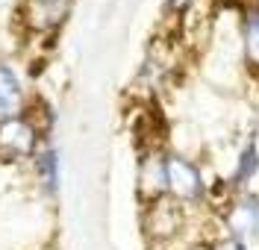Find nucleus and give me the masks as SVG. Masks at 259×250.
<instances>
[{"label": "nucleus", "mask_w": 259, "mask_h": 250, "mask_svg": "<svg viewBox=\"0 0 259 250\" xmlns=\"http://www.w3.org/2000/svg\"><path fill=\"white\" fill-rule=\"evenodd\" d=\"M139 188L147 197V203L165 194V150H147L145 156H142Z\"/></svg>", "instance_id": "obj_8"}, {"label": "nucleus", "mask_w": 259, "mask_h": 250, "mask_svg": "<svg viewBox=\"0 0 259 250\" xmlns=\"http://www.w3.org/2000/svg\"><path fill=\"white\" fill-rule=\"evenodd\" d=\"M242 53L244 65L259 74V6H244L242 9Z\"/></svg>", "instance_id": "obj_9"}, {"label": "nucleus", "mask_w": 259, "mask_h": 250, "mask_svg": "<svg viewBox=\"0 0 259 250\" xmlns=\"http://www.w3.org/2000/svg\"><path fill=\"white\" fill-rule=\"evenodd\" d=\"M194 3H197V0H168V3H165V9H168V12H174V15H186Z\"/></svg>", "instance_id": "obj_12"}, {"label": "nucleus", "mask_w": 259, "mask_h": 250, "mask_svg": "<svg viewBox=\"0 0 259 250\" xmlns=\"http://www.w3.org/2000/svg\"><path fill=\"white\" fill-rule=\"evenodd\" d=\"M165 194L177 200L180 206H197L206 197V180L203 171L183 153L165 150Z\"/></svg>", "instance_id": "obj_2"}, {"label": "nucleus", "mask_w": 259, "mask_h": 250, "mask_svg": "<svg viewBox=\"0 0 259 250\" xmlns=\"http://www.w3.org/2000/svg\"><path fill=\"white\" fill-rule=\"evenodd\" d=\"M256 174H259V147H256V141L250 138V141L239 150V156H236V168H233L230 183H233V188H239V191H242L244 185L256 177Z\"/></svg>", "instance_id": "obj_10"}, {"label": "nucleus", "mask_w": 259, "mask_h": 250, "mask_svg": "<svg viewBox=\"0 0 259 250\" xmlns=\"http://www.w3.org/2000/svg\"><path fill=\"white\" fill-rule=\"evenodd\" d=\"M206 250H253V247L242 244L239 238H230V235H224V238H215V241H209V247H206Z\"/></svg>", "instance_id": "obj_11"}, {"label": "nucleus", "mask_w": 259, "mask_h": 250, "mask_svg": "<svg viewBox=\"0 0 259 250\" xmlns=\"http://www.w3.org/2000/svg\"><path fill=\"white\" fill-rule=\"evenodd\" d=\"M27 112V88L24 80L9 62H0V121Z\"/></svg>", "instance_id": "obj_6"}, {"label": "nucleus", "mask_w": 259, "mask_h": 250, "mask_svg": "<svg viewBox=\"0 0 259 250\" xmlns=\"http://www.w3.org/2000/svg\"><path fill=\"white\" fill-rule=\"evenodd\" d=\"M224 227L230 238H239L242 244H259V194L242 188L224 209Z\"/></svg>", "instance_id": "obj_4"}, {"label": "nucleus", "mask_w": 259, "mask_h": 250, "mask_svg": "<svg viewBox=\"0 0 259 250\" xmlns=\"http://www.w3.org/2000/svg\"><path fill=\"white\" fill-rule=\"evenodd\" d=\"M41 144H45V127L30 112L0 121V159L3 162H32Z\"/></svg>", "instance_id": "obj_1"}, {"label": "nucleus", "mask_w": 259, "mask_h": 250, "mask_svg": "<svg viewBox=\"0 0 259 250\" xmlns=\"http://www.w3.org/2000/svg\"><path fill=\"white\" fill-rule=\"evenodd\" d=\"M74 0H18V21L32 35H53L71 15Z\"/></svg>", "instance_id": "obj_3"}, {"label": "nucleus", "mask_w": 259, "mask_h": 250, "mask_svg": "<svg viewBox=\"0 0 259 250\" xmlns=\"http://www.w3.org/2000/svg\"><path fill=\"white\" fill-rule=\"evenodd\" d=\"M183 224H186V212H183V206H180L177 200H171L168 194H162V197L147 203L145 227L153 238L168 241V238H174L183 230Z\"/></svg>", "instance_id": "obj_5"}, {"label": "nucleus", "mask_w": 259, "mask_h": 250, "mask_svg": "<svg viewBox=\"0 0 259 250\" xmlns=\"http://www.w3.org/2000/svg\"><path fill=\"white\" fill-rule=\"evenodd\" d=\"M32 174H35V183L41 188V194H56L59 191V180H62V159H59V150L53 144H41L38 153L32 156Z\"/></svg>", "instance_id": "obj_7"}]
</instances>
